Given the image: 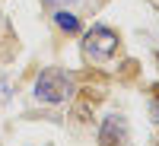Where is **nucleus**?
Segmentation results:
<instances>
[{"instance_id": "nucleus-1", "label": "nucleus", "mask_w": 159, "mask_h": 146, "mask_svg": "<svg viewBox=\"0 0 159 146\" xmlns=\"http://www.w3.org/2000/svg\"><path fill=\"white\" fill-rule=\"evenodd\" d=\"M76 95V73L67 67H42L32 79V99L38 105H67Z\"/></svg>"}, {"instance_id": "nucleus-2", "label": "nucleus", "mask_w": 159, "mask_h": 146, "mask_svg": "<svg viewBox=\"0 0 159 146\" xmlns=\"http://www.w3.org/2000/svg\"><path fill=\"white\" fill-rule=\"evenodd\" d=\"M80 51H83L86 64H108L118 51H121V35H118V29H111V25H105V22H92L83 32Z\"/></svg>"}, {"instance_id": "nucleus-3", "label": "nucleus", "mask_w": 159, "mask_h": 146, "mask_svg": "<svg viewBox=\"0 0 159 146\" xmlns=\"http://www.w3.org/2000/svg\"><path fill=\"white\" fill-rule=\"evenodd\" d=\"M96 137H99V143H127L130 140L127 117L124 114H105L102 124H99V130H96Z\"/></svg>"}, {"instance_id": "nucleus-4", "label": "nucleus", "mask_w": 159, "mask_h": 146, "mask_svg": "<svg viewBox=\"0 0 159 146\" xmlns=\"http://www.w3.org/2000/svg\"><path fill=\"white\" fill-rule=\"evenodd\" d=\"M51 22H54V29L64 32V35H80L83 32V19H80V13L73 7H54L51 10Z\"/></svg>"}, {"instance_id": "nucleus-5", "label": "nucleus", "mask_w": 159, "mask_h": 146, "mask_svg": "<svg viewBox=\"0 0 159 146\" xmlns=\"http://www.w3.org/2000/svg\"><path fill=\"white\" fill-rule=\"evenodd\" d=\"M13 99V83L10 79H0V105H7Z\"/></svg>"}, {"instance_id": "nucleus-6", "label": "nucleus", "mask_w": 159, "mask_h": 146, "mask_svg": "<svg viewBox=\"0 0 159 146\" xmlns=\"http://www.w3.org/2000/svg\"><path fill=\"white\" fill-rule=\"evenodd\" d=\"M156 92V95L150 99V117H153V124L159 127V89H153Z\"/></svg>"}, {"instance_id": "nucleus-7", "label": "nucleus", "mask_w": 159, "mask_h": 146, "mask_svg": "<svg viewBox=\"0 0 159 146\" xmlns=\"http://www.w3.org/2000/svg\"><path fill=\"white\" fill-rule=\"evenodd\" d=\"M42 3H45V7H51V10H54V7H76L80 0H42Z\"/></svg>"}, {"instance_id": "nucleus-8", "label": "nucleus", "mask_w": 159, "mask_h": 146, "mask_svg": "<svg viewBox=\"0 0 159 146\" xmlns=\"http://www.w3.org/2000/svg\"><path fill=\"white\" fill-rule=\"evenodd\" d=\"M156 67H159V51H156Z\"/></svg>"}]
</instances>
